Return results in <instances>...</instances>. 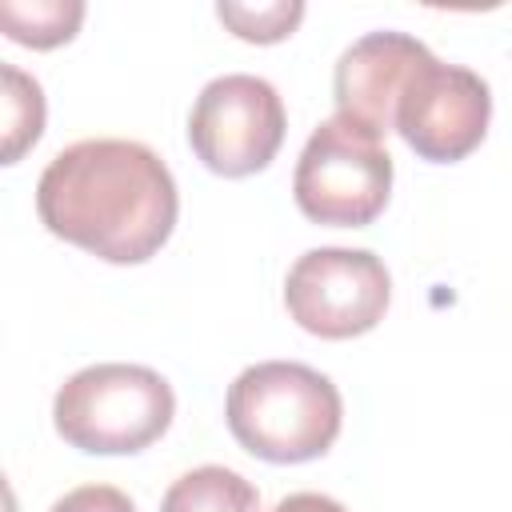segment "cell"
Segmentation results:
<instances>
[{"instance_id": "obj_14", "label": "cell", "mask_w": 512, "mask_h": 512, "mask_svg": "<svg viewBox=\"0 0 512 512\" xmlns=\"http://www.w3.org/2000/svg\"><path fill=\"white\" fill-rule=\"evenodd\" d=\"M272 512H348V508L324 492H292V496L276 500Z\"/></svg>"}, {"instance_id": "obj_8", "label": "cell", "mask_w": 512, "mask_h": 512, "mask_svg": "<svg viewBox=\"0 0 512 512\" xmlns=\"http://www.w3.org/2000/svg\"><path fill=\"white\" fill-rule=\"evenodd\" d=\"M432 52L408 36V32H368L344 56L336 60L332 72V96H336V116L384 136L396 128V108L416 76V68Z\"/></svg>"}, {"instance_id": "obj_13", "label": "cell", "mask_w": 512, "mask_h": 512, "mask_svg": "<svg viewBox=\"0 0 512 512\" xmlns=\"http://www.w3.org/2000/svg\"><path fill=\"white\" fill-rule=\"evenodd\" d=\"M52 512H136V504L112 484H84V488L64 492L52 504Z\"/></svg>"}, {"instance_id": "obj_9", "label": "cell", "mask_w": 512, "mask_h": 512, "mask_svg": "<svg viewBox=\"0 0 512 512\" xmlns=\"http://www.w3.org/2000/svg\"><path fill=\"white\" fill-rule=\"evenodd\" d=\"M160 512H260V492L224 464H200L172 480Z\"/></svg>"}, {"instance_id": "obj_12", "label": "cell", "mask_w": 512, "mask_h": 512, "mask_svg": "<svg viewBox=\"0 0 512 512\" xmlns=\"http://www.w3.org/2000/svg\"><path fill=\"white\" fill-rule=\"evenodd\" d=\"M216 16L240 36V40H252V44H276L284 40L300 16H304V4L300 0H272V4H216Z\"/></svg>"}, {"instance_id": "obj_6", "label": "cell", "mask_w": 512, "mask_h": 512, "mask_svg": "<svg viewBox=\"0 0 512 512\" xmlns=\"http://www.w3.org/2000/svg\"><path fill=\"white\" fill-rule=\"evenodd\" d=\"M392 300V276L368 248H312L296 256L284 280L288 316L320 340L372 332Z\"/></svg>"}, {"instance_id": "obj_5", "label": "cell", "mask_w": 512, "mask_h": 512, "mask_svg": "<svg viewBox=\"0 0 512 512\" xmlns=\"http://www.w3.org/2000/svg\"><path fill=\"white\" fill-rule=\"evenodd\" d=\"M284 128L280 92L252 72H228L200 88L188 116V144L208 172L236 180L272 164Z\"/></svg>"}, {"instance_id": "obj_3", "label": "cell", "mask_w": 512, "mask_h": 512, "mask_svg": "<svg viewBox=\"0 0 512 512\" xmlns=\"http://www.w3.org/2000/svg\"><path fill=\"white\" fill-rule=\"evenodd\" d=\"M176 412L172 384L144 364H92L68 376L52 400L64 444L92 456H132L156 444Z\"/></svg>"}, {"instance_id": "obj_1", "label": "cell", "mask_w": 512, "mask_h": 512, "mask_svg": "<svg viewBox=\"0 0 512 512\" xmlns=\"http://www.w3.org/2000/svg\"><path fill=\"white\" fill-rule=\"evenodd\" d=\"M44 228L108 264L156 256L180 212L168 164L140 140H76L48 160L36 184Z\"/></svg>"}, {"instance_id": "obj_10", "label": "cell", "mask_w": 512, "mask_h": 512, "mask_svg": "<svg viewBox=\"0 0 512 512\" xmlns=\"http://www.w3.org/2000/svg\"><path fill=\"white\" fill-rule=\"evenodd\" d=\"M84 20L80 0H4L0 4V24L4 36L28 48H56L76 36Z\"/></svg>"}, {"instance_id": "obj_4", "label": "cell", "mask_w": 512, "mask_h": 512, "mask_svg": "<svg viewBox=\"0 0 512 512\" xmlns=\"http://www.w3.org/2000/svg\"><path fill=\"white\" fill-rule=\"evenodd\" d=\"M388 192L392 156L376 132L332 116L308 136L292 176L296 208L308 220L332 228H364L384 212Z\"/></svg>"}, {"instance_id": "obj_7", "label": "cell", "mask_w": 512, "mask_h": 512, "mask_svg": "<svg viewBox=\"0 0 512 512\" xmlns=\"http://www.w3.org/2000/svg\"><path fill=\"white\" fill-rule=\"evenodd\" d=\"M488 120H492L488 84L472 68L440 64L436 56H428L416 68L396 108V132L416 156L432 164H456L472 148H480Z\"/></svg>"}, {"instance_id": "obj_2", "label": "cell", "mask_w": 512, "mask_h": 512, "mask_svg": "<svg viewBox=\"0 0 512 512\" xmlns=\"http://www.w3.org/2000/svg\"><path fill=\"white\" fill-rule=\"evenodd\" d=\"M228 432L268 464H304L324 456L344 424L336 384L296 360H264L228 384Z\"/></svg>"}, {"instance_id": "obj_11", "label": "cell", "mask_w": 512, "mask_h": 512, "mask_svg": "<svg viewBox=\"0 0 512 512\" xmlns=\"http://www.w3.org/2000/svg\"><path fill=\"white\" fill-rule=\"evenodd\" d=\"M4 164H16L44 132V92L32 76L4 64Z\"/></svg>"}]
</instances>
